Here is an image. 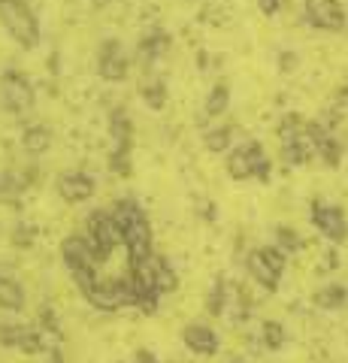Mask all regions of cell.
Masks as SVG:
<instances>
[{"instance_id": "cell-10", "label": "cell", "mask_w": 348, "mask_h": 363, "mask_svg": "<svg viewBox=\"0 0 348 363\" xmlns=\"http://www.w3.org/2000/svg\"><path fill=\"white\" fill-rule=\"evenodd\" d=\"M61 255H64V264L73 269H94L100 264V255L94 252V245L85 240V236H70L64 240L61 245Z\"/></svg>"}, {"instance_id": "cell-9", "label": "cell", "mask_w": 348, "mask_h": 363, "mask_svg": "<svg viewBox=\"0 0 348 363\" xmlns=\"http://www.w3.org/2000/svg\"><path fill=\"white\" fill-rule=\"evenodd\" d=\"M312 221H315L318 230L327 236V240L333 242H342L345 236H348V221H345V215L336 209V206H327V203H315V209H312Z\"/></svg>"}, {"instance_id": "cell-8", "label": "cell", "mask_w": 348, "mask_h": 363, "mask_svg": "<svg viewBox=\"0 0 348 363\" xmlns=\"http://www.w3.org/2000/svg\"><path fill=\"white\" fill-rule=\"evenodd\" d=\"M130 64H128V55L121 49L118 40H106L100 45V55H97V73L106 79V82H121L128 76Z\"/></svg>"}, {"instance_id": "cell-3", "label": "cell", "mask_w": 348, "mask_h": 363, "mask_svg": "<svg viewBox=\"0 0 348 363\" xmlns=\"http://www.w3.org/2000/svg\"><path fill=\"white\" fill-rule=\"evenodd\" d=\"M228 176H233V179H252V176H257L261 182H266L269 179V161H266V155H264V149L257 143H249V145H240V149H233L230 155H228Z\"/></svg>"}, {"instance_id": "cell-2", "label": "cell", "mask_w": 348, "mask_h": 363, "mask_svg": "<svg viewBox=\"0 0 348 363\" xmlns=\"http://www.w3.org/2000/svg\"><path fill=\"white\" fill-rule=\"evenodd\" d=\"M0 106H4L9 116H28L33 109V88L25 73L6 70L0 76Z\"/></svg>"}, {"instance_id": "cell-4", "label": "cell", "mask_w": 348, "mask_h": 363, "mask_svg": "<svg viewBox=\"0 0 348 363\" xmlns=\"http://www.w3.org/2000/svg\"><path fill=\"white\" fill-rule=\"evenodd\" d=\"M85 297L91 306L103 312H116L133 306V281L130 279H116V281H94L91 288L85 291Z\"/></svg>"}, {"instance_id": "cell-20", "label": "cell", "mask_w": 348, "mask_h": 363, "mask_svg": "<svg viewBox=\"0 0 348 363\" xmlns=\"http://www.w3.org/2000/svg\"><path fill=\"white\" fill-rule=\"evenodd\" d=\"M233 130L230 128H215V130H209L206 133V149L209 152H228L230 149V143H233V136H230Z\"/></svg>"}, {"instance_id": "cell-19", "label": "cell", "mask_w": 348, "mask_h": 363, "mask_svg": "<svg viewBox=\"0 0 348 363\" xmlns=\"http://www.w3.org/2000/svg\"><path fill=\"white\" fill-rule=\"evenodd\" d=\"M345 303V291L339 285H330V288H321L315 294V306H321V309H339V306Z\"/></svg>"}, {"instance_id": "cell-13", "label": "cell", "mask_w": 348, "mask_h": 363, "mask_svg": "<svg viewBox=\"0 0 348 363\" xmlns=\"http://www.w3.org/2000/svg\"><path fill=\"white\" fill-rule=\"evenodd\" d=\"M0 342L16 345L21 351H28V354H33V351L43 348V336L40 330H30V327H0Z\"/></svg>"}, {"instance_id": "cell-26", "label": "cell", "mask_w": 348, "mask_h": 363, "mask_svg": "<svg viewBox=\"0 0 348 363\" xmlns=\"http://www.w3.org/2000/svg\"><path fill=\"white\" fill-rule=\"evenodd\" d=\"M137 363H158V360H155V354H152V351H137Z\"/></svg>"}, {"instance_id": "cell-15", "label": "cell", "mask_w": 348, "mask_h": 363, "mask_svg": "<svg viewBox=\"0 0 348 363\" xmlns=\"http://www.w3.org/2000/svg\"><path fill=\"white\" fill-rule=\"evenodd\" d=\"M0 309H9V312L25 309V291L9 276H0Z\"/></svg>"}, {"instance_id": "cell-14", "label": "cell", "mask_w": 348, "mask_h": 363, "mask_svg": "<svg viewBox=\"0 0 348 363\" xmlns=\"http://www.w3.org/2000/svg\"><path fill=\"white\" fill-rule=\"evenodd\" d=\"M245 267H249L252 279H257V285H264L266 291H276V288H279V276H282V272H279V269H276V267L269 264V260L261 255V248L249 255V260H245Z\"/></svg>"}, {"instance_id": "cell-22", "label": "cell", "mask_w": 348, "mask_h": 363, "mask_svg": "<svg viewBox=\"0 0 348 363\" xmlns=\"http://www.w3.org/2000/svg\"><path fill=\"white\" fill-rule=\"evenodd\" d=\"M25 188V179L16 176V173H6V169H0V197H13L18 191Z\"/></svg>"}, {"instance_id": "cell-16", "label": "cell", "mask_w": 348, "mask_h": 363, "mask_svg": "<svg viewBox=\"0 0 348 363\" xmlns=\"http://www.w3.org/2000/svg\"><path fill=\"white\" fill-rule=\"evenodd\" d=\"M21 145H25V152H30V155L49 152V145H52V130L46 128V124H30V128L21 133Z\"/></svg>"}, {"instance_id": "cell-5", "label": "cell", "mask_w": 348, "mask_h": 363, "mask_svg": "<svg viewBox=\"0 0 348 363\" xmlns=\"http://www.w3.org/2000/svg\"><path fill=\"white\" fill-rule=\"evenodd\" d=\"M88 242L94 245L100 260H106L112 248L121 245V227L112 218V212H94L91 218H88Z\"/></svg>"}, {"instance_id": "cell-18", "label": "cell", "mask_w": 348, "mask_h": 363, "mask_svg": "<svg viewBox=\"0 0 348 363\" xmlns=\"http://www.w3.org/2000/svg\"><path fill=\"white\" fill-rule=\"evenodd\" d=\"M228 104H230V88L224 85V82H218L215 88L209 91V97H206V104H203V112H206L209 118H218V116L228 112Z\"/></svg>"}, {"instance_id": "cell-25", "label": "cell", "mask_w": 348, "mask_h": 363, "mask_svg": "<svg viewBox=\"0 0 348 363\" xmlns=\"http://www.w3.org/2000/svg\"><path fill=\"white\" fill-rule=\"evenodd\" d=\"M257 6H261L264 16H276L279 6H282V0H257Z\"/></svg>"}, {"instance_id": "cell-17", "label": "cell", "mask_w": 348, "mask_h": 363, "mask_svg": "<svg viewBox=\"0 0 348 363\" xmlns=\"http://www.w3.org/2000/svg\"><path fill=\"white\" fill-rule=\"evenodd\" d=\"M170 49V33L167 30H152L149 37H142L140 40V55H142V61H158L161 55Z\"/></svg>"}, {"instance_id": "cell-24", "label": "cell", "mask_w": 348, "mask_h": 363, "mask_svg": "<svg viewBox=\"0 0 348 363\" xmlns=\"http://www.w3.org/2000/svg\"><path fill=\"white\" fill-rule=\"evenodd\" d=\"M276 240H279V252H285V255H291V252H297L300 248V236L294 230H288V227H279Z\"/></svg>"}, {"instance_id": "cell-7", "label": "cell", "mask_w": 348, "mask_h": 363, "mask_svg": "<svg viewBox=\"0 0 348 363\" xmlns=\"http://www.w3.org/2000/svg\"><path fill=\"white\" fill-rule=\"evenodd\" d=\"M121 242H125L130 252V264H140V260L152 255V230H149L145 215H137L133 221L121 227Z\"/></svg>"}, {"instance_id": "cell-1", "label": "cell", "mask_w": 348, "mask_h": 363, "mask_svg": "<svg viewBox=\"0 0 348 363\" xmlns=\"http://www.w3.org/2000/svg\"><path fill=\"white\" fill-rule=\"evenodd\" d=\"M0 25L21 49H37L40 45V21L28 0H0Z\"/></svg>"}, {"instance_id": "cell-21", "label": "cell", "mask_w": 348, "mask_h": 363, "mask_svg": "<svg viewBox=\"0 0 348 363\" xmlns=\"http://www.w3.org/2000/svg\"><path fill=\"white\" fill-rule=\"evenodd\" d=\"M142 100H145V104H149L152 109H161V106L167 104V88H164V82L145 85V88H142Z\"/></svg>"}, {"instance_id": "cell-12", "label": "cell", "mask_w": 348, "mask_h": 363, "mask_svg": "<svg viewBox=\"0 0 348 363\" xmlns=\"http://www.w3.org/2000/svg\"><path fill=\"white\" fill-rule=\"evenodd\" d=\"M182 342L197 354H215L218 351V336L206 324H188L182 330Z\"/></svg>"}, {"instance_id": "cell-6", "label": "cell", "mask_w": 348, "mask_h": 363, "mask_svg": "<svg viewBox=\"0 0 348 363\" xmlns=\"http://www.w3.org/2000/svg\"><path fill=\"white\" fill-rule=\"evenodd\" d=\"M303 16L318 30H342L348 21L339 0H303Z\"/></svg>"}, {"instance_id": "cell-11", "label": "cell", "mask_w": 348, "mask_h": 363, "mask_svg": "<svg viewBox=\"0 0 348 363\" xmlns=\"http://www.w3.org/2000/svg\"><path fill=\"white\" fill-rule=\"evenodd\" d=\"M58 194L67 200V203H82L94 194V179L88 176V173H64L58 179Z\"/></svg>"}, {"instance_id": "cell-23", "label": "cell", "mask_w": 348, "mask_h": 363, "mask_svg": "<svg viewBox=\"0 0 348 363\" xmlns=\"http://www.w3.org/2000/svg\"><path fill=\"white\" fill-rule=\"evenodd\" d=\"M261 333H264V342H266L269 348H282V342H285V327H282V324L266 321Z\"/></svg>"}]
</instances>
